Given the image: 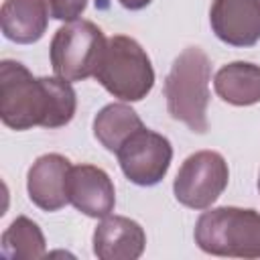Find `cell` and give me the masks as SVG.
<instances>
[{
  "label": "cell",
  "instance_id": "6",
  "mask_svg": "<svg viewBox=\"0 0 260 260\" xmlns=\"http://www.w3.org/2000/svg\"><path fill=\"white\" fill-rule=\"evenodd\" d=\"M230 169L215 150H199L183 160L173 183L175 197L189 209H207L225 191Z\"/></svg>",
  "mask_w": 260,
  "mask_h": 260
},
{
  "label": "cell",
  "instance_id": "4",
  "mask_svg": "<svg viewBox=\"0 0 260 260\" xmlns=\"http://www.w3.org/2000/svg\"><path fill=\"white\" fill-rule=\"evenodd\" d=\"M106 91L122 102L144 100L154 85V69L146 51L126 35L108 39L93 75Z\"/></svg>",
  "mask_w": 260,
  "mask_h": 260
},
{
  "label": "cell",
  "instance_id": "11",
  "mask_svg": "<svg viewBox=\"0 0 260 260\" xmlns=\"http://www.w3.org/2000/svg\"><path fill=\"white\" fill-rule=\"evenodd\" d=\"M144 246L142 225L124 215H106L93 232V254L100 260H136Z\"/></svg>",
  "mask_w": 260,
  "mask_h": 260
},
{
  "label": "cell",
  "instance_id": "8",
  "mask_svg": "<svg viewBox=\"0 0 260 260\" xmlns=\"http://www.w3.org/2000/svg\"><path fill=\"white\" fill-rule=\"evenodd\" d=\"M211 30L232 47H252L260 41V0H213Z\"/></svg>",
  "mask_w": 260,
  "mask_h": 260
},
{
  "label": "cell",
  "instance_id": "14",
  "mask_svg": "<svg viewBox=\"0 0 260 260\" xmlns=\"http://www.w3.org/2000/svg\"><path fill=\"white\" fill-rule=\"evenodd\" d=\"M140 128H144V122L126 104H108L93 118V136L106 150L114 154L126 142V138Z\"/></svg>",
  "mask_w": 260,
  "mask_h": 260
},
{
  "label": "cell",
  "instance_id": "2",
  "mask_svg": "<svg viewBox=\"0 0 260 260\" xmlns=\"http://www.w3.org/2000/svg\"><path fill=\"white\" fill-rule=\"evenodd\" d=\"M209 81L211 63L199 47H187L173 61L165 79V100L171 118L183 122L197 134L207 130Z\"/></svg>",
  "mask_w": 260,
  "mask_h": 260
},
{
  "label": "cell",
  "instance_id": "1",
  "mask_svg": "<svg viewBox=\"0 0 260 260\" xmlns=\"http://www.w3.org/2000/svg\"><path fill=\"white\" fill-rule=\"evenodd\" d=\"M77 110L71 81L63 77H35L20 61L0 63V118L12 130L32 126H67Z\"/></svg>",
  "mask_w": 260,
  "mask_h": 260
},
{
  "label": "cell",
  "instance_id": "16",
  "mask_svg": "<svg viewBox=\"0 0 260 260\" xmlns=\"http://www.w3.org/2000/svg\"><path fill=\"white\" fill-rule=\"evenodd\" d=\"M45 4H47V10H49L51 18L71 22V20H77L83 14V10L87 6V0H45Z\"/></svg>",
  "mask_w": 260,
  "mask_h": 260
},
{
  "label": "cell",
  "instance_id": "17",
  "mask_svg": "<svg viewBox=\"0 0 260 260\" xmlns=\"http://www.w3.org/2000/svg\"><path fill=\"white\" fill-rule=\"evenodd\" d=\"M126 10H142V8H146L152 0H118Z\"/></svg>",
  "mask_w": 260,
  "mask_h": 260
},
{
  "label": "cell",
  "instance_id": "15",
  "mask_svg": "<svg viewBox=\"0 0 260 260\" xmlns=\"http://www.w3.org/2000/svg\"><path fill=\"white\" fill-rule=\"evenodd\" d=\"M2 256L8 260H37L47 252L41 228L26 215H18L2 234Z\"/></svg>",
  "mask_w": 260,
  "mask_h": 260
},
{
  "label": "cell",
  "instance_id": "3",
  "mask_svg": "<svg viewBox=\"0 0 260 260\" xmlns=\"http://www.w3.org/2000/svg\"><path fill=\"white\" fill-rule=\"evenodd\" d=\"M195 244L213 256L260 258V211L244 207H213L195 223Z\"/></svg>",
  "mask_w": 260,
  "mask_h": 260
},
{
  "label": "cell",
  "instance_id": "10",
  "mask_svg": "<svg viewBox=\"0 0 260 260\" xmlns=\"http://www.w3.org/2000/svg\"><path fill=\"white\" fill-rule=\"evenodd\" d=\"M67 156L49 152L39 156L26 175V191L30 201L43 211H59L69 203L67 177L71 171Z\"/></svg>",
  "mask_w": 260,
  "mask_h": 260
},
{
  "label": "cell",
  "instance_id": "5",
  "mask_svg": "<svg viewBox=\"0 0 260 260\" xmlns=\"http://www.w3.org/2000/svg\"><path fill=\"white\" fill-rule=\"evenodd\" d=\"M108 39L91 20L65 22L51 39L49 57L57 77L81 81L95 75Z\"/></svg>",
  "mask_w": 260,
  "mask_h": 260
},
{
  "label": "cell",
  "instance_id": "12",
  "mask_svg": "<svg viewBox=\"0 0 260 260\" xmlns=\"http://www.w3.org/2000/svg\"><path fill=\"white\" fill-rule=\"evenodd\" d=\"M49 22L45 0H4L0 10L2 32L8 41L18 45L37 43Z\"/></svg>",
  "mask_w": 260,
  "mask_h": 260
},
{
  "label": "cell",
  "instance_id": "7",
  "mask_svg": "<svg viewBox=\"0 0 260 260\" xmlns=\"http://www.w3.org/2000/svg\"><path fill=\"white\" fill-rule=\"evenodd\" d=\"M116 156L130 183L152 187L165 179L173 160V146L167 136L144 126L126 138V142L116 150Z\"/></svg>",
  "mask_w": 260,
  "mask_h": 260
},
{
  "label": "cell",
  "instance_id": "9",
  "mask_svg": "<svg viewBox=\"0 0 260 260\" xmlns=\"http://www.w3.org/2000/svg\"><path fill=\"white\" fill-rule=\"evenodd\" d=\"M67 199L87 217H106L116 205L114 183L95 165H75L67 177Z\"/></svg>",
  "mask_w": 260,
  "mask_h": 260
},
{
  "label": "cell",
  "instance_id": "13",
  "mask_svg": "<svg viewBox=\"0 0 260 260\" xmlns=\"http://www.w3.org/2000/svg\"><path fill=\"white\" fill-rule=\"evenodd\" d=\"M215 93L232 106H252L260 102V65L234 61L223 65L213 77Z\"/></svg>",
  "mask_w": 260,
  "mask_h": 260
},
{
  "label": "cell",
  "instance_id": "18",
  "mask_svg": "<svg viewBox=\"0 0 260 260\" xmlns=\"http://www.w3.org/2000/svg\"><path fill=\"white\" fill-rule=\"evenodd\" d=\"M258 191H260V175H258Z\"/></svg>",
  "mask_w": 260,
  "mask_h": 260
}]
</instances>
